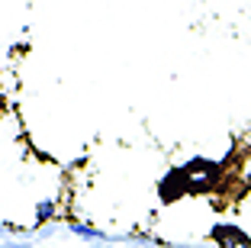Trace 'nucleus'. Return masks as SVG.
<instances>
[{
    "label": "nucleus",
    "mask_w": 251,
    "mask_h": 248,
    "mask_svg": "<svg viewBox=\"0 0 251 248\" xmlns=\"http://www.w3.org/2000/svg\"><path fill=\"white\" fill-rule=\"evenodd\" d=\"M213 239L219 242L222 248H251L248 235H245L238 226H216L213 229Z\"/></svg>",
    "instance_id": "obj_1"
},
{
    "label": "nucleus",
    "mask_w": 251,
    "mask_h": 248,
    "mask_svg": "<svg viewBox=\"0 0 251 248\" xmlns=\"http://www.w3.org/2000/svg\"><path fill=\"white\" fill-rule=\"evenodd\" d=\"M74 232L81 235V239H100V232H97V229H90V226H81V222H74Z\"/></svg>",
    "instance_id": "obj_2"
},
{
    "label": "nucleus",
    "mask_w": 251,
    "mask_h": 248,
    "mask_svg": "<svg viewBox=\"0 0 251 248\" xmlns=\"http://www.w3.org/2000/svg\"><path fill=\"white\" fill-rule=\"evenodd\" d=\"M36 213H39V219H49V216H52V203H49V200H42Z\"/></svg>",
    "instance_id": "obj_3"
}]
</instances>
